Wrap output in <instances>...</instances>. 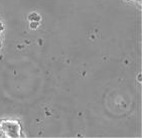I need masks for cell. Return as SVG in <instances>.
Masks as SVG:
<instances>
[{"label": "cell", "instance_id": "1", "mask_svg": "<svg viewBox=\"0 0 142 138\" xmlns=\"http://www.w3.org/2000/svg\"><path fill=\"white\" fill-rule=\"evenodd\" d=\"M29 20H31V21H40V16L38 15L37 13H35V12H33V13H31L30 15H29Z\"/></svg>", "mask_w": 142, "mask_h": 138}, {"label": "cell", "instance_id": "2", "mask_svg": "<svg viewBox=\"0 0 142 138\" xmlns=\"http://www.w3.org/2000/svg\"><path fill=\"white\" fill-rule=\"evenodd\" d=\"M40 25V23H38L37 21H33V22H31L30 23V27L32 28V29H36V27Z\"/></svg>", "mask_w": 142, "mask_h": 138}, {"label": "cell", "instance_id": "3", "mask_svg": "<svg viewBox=\"0 0 142 138\" xmlns=\"http://www.w3.org/2000/svg\"><path fill=\"white\" fill-rule=\"evenodd\" d=\"M126 1H130V0H126Z\"/></svg>", "mask_w": 142, "mask_h": 138}]
</instances>
